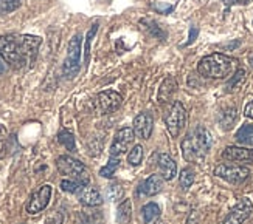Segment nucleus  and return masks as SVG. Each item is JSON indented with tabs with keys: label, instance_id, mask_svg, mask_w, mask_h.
<instances>
[{
	"label": "nucleus",
	"instance_id": "obj_14",
	"mask_svg": "<svg viewBox=\"0 0 253 224\" xmlns=\"http://www.w3.org/2000/svg\"><path fill=\"white\" fill-rule=\"evenodd\" d=\"M76 196H78L80 203L84 204V206H89V207H95V206H101L103 204V196L100 193V190L95 189V187H90L89 184L87 186H83L78 193H76Z\"/></svg>",
	"mask_w": 253,
	"mask_h": 224
},
{
	"label": "nucleus",
	"instance_id": "obj_28",
	"mask_svg": "<svg viewBox=\"0 0 253 224\" xmlns=\"http://www.w3.org/2000/svg\"><path fill=\"white\" fill-rule=\"evenodd\" d=\"M83 187L81 183L75 181V179H62L61 181V189L64 190V192H69V193H78V190Z\"/></svg>",
	"mask_w": 253,
	"mask_h": 224
},
{
	"label": "nucleus",
	"instance_id": "obj_16",
	"mask_svg": "<svg viewBox=\"0 0 253 224\" xmlns=\"http://www.w3.org/2000/svg\"><path fill=\"white\" fill-rule=\"evenodd\" d=\"M163 176L162 175H151L148 179H145L140 184V195L145 196H154L162 192L163 189Z\"/></svg>",
	"mask_w": 253,
	"mask_h": 224
},
{
	"label": "nucleus",
	"instance_id": "obj_33",
	"mask_svg": "<svg viewBox=\"0 0 253 224\" xmlns=\"http://www.w3.org/2000/svg\"><path fill=\"white\" fill-rule=\"evenodd\" d=\"M64 221V217L59 212H51V214L43 220V224H62Z\"/></svg>",
	"mask_w": 253,
	"mask_h": 224
},
{
	"label": "nucleus",
	"instance_id": "obj_39",
	"mask_svg": "<svg viewBox=\"0 0 253 224\" xmlns=\"http://www.w3.org/2000/svg\"><path fill=\"white\" fill-rule=\"evenodd\" d=\"M249 62H250V65H252V68H253V56H252V58H250V61H249Z\"/></svg>",
	"mask_w": 253,
	"mask_h": 224
},
{
	"label": "nucleus",
	"instance_id": "obj_4",
	"mask_svg": "<svg viewBox=\"0 0 253 224\" xmlns=\"http://www.w3.org/2000/svg\"><path fill=\"white\" fill-rule=\"evenodd\" d=\"M56 167L62 175L69 176L70 179H75V181L81 183L83 186H87L90 181V175L89 170L85 169V165L81 161L72 158V156H59L56 161Z\"/></svg>",
	"mask_w": 253,
	"mask_h": 224
},
{
	"label": "nucleus",
	"instance_id": "obj_36",
	"mask_svg": "<svg viewBox=\"0 0 253 224\" xmlns=\"http://www.w3.org/2000/svg\"><path fill=\"white\" fill-rule=\"evenodd\" d=\"M244 115L250 119H253V99L250 100V102L244 107Z\"/></svg>",
	"mask_w": 253,
	"mask_h": 224
},
{
	"label": "nucleus",
	"instance_id": "obj_8",
	"mask_svg": "<svg viewBox=\"0 0 253 224\" xmlns=\"http://www.w3.org/2000/svg\"><path fill=\"white\" fill-rule=\"evenodd\" d=\"M135 139V133L132 127H123L120 128L115 134V138L111 144V156H120L126 152L130 150L132 144H134Z\"/></svg>",
	"mask_w": 253,
	"mask_h": 224
},
{
	"label": "nucleus",
	"instance_id": "obj_37",
	"mask_svg": "<svg viewBox=\"0 0 253 224\" xmlns=\"http://www.w3.org/2000/svg\"><path fill=\"white\" fill-rule=\"evenodd\" d=\"M196 36H197V30H196V28H191V32H190V40L186 42V45H190V43L196 39Z\"/></svg>",
	"mask_w": 253,
	"mask_h": 224
},
{
	"label": "nucleus",
	"instance_id": "obj_9",
	"mask_svg": "<svg viewBox=\"0 0 253 224\" xmlns=\"http://www.w3.org/2000/svg\"><path fill=\"white\" fill-rule=\"evenodd\" d=\"M51 198V186L45 184L41 186L35 193L30 196V201L27 204V212L30 215H36L39 212H42L50 203Z\"/></svg>",
	"mask_w": 253,
	"mask_h": 224
},
{
	"label": "nucleus",
	"instance_id": "obj_25",
	"mask_svg": "<svg viewBox=\"0 0 253 224\" xmlns=\"http://www.w3.org/2000/svg\"><path fill=\"white\" fill-rule=\"evenodd\" d=\"M194 172L191 170V169H183L182 170V173H180V176H179V181H180V187L183 189V190H188L191 186H193V183H194Z\"/></svg>",
	"mask_w": 253,
	"mask_h": 224
},
{
	"label": "nucleus",
	"instance_id": "obj_13",
	"mask_svg": "<svg viewBox=\"0 0 253 224\" xmlns=\"http://www.w3.org/2000/svg\"><path fill=\"white\" fill-rule=\"evenodd\" d=\"M222 158L232 162L241 164H253V149L238 147V145H230L222 152Z\"/></svg>",
	"mask_w": 253,
	"mask_h": 224
},
{
	"label": "nucleus",
	"instance_id": "obj_20",
	"mask_svg": "<svg viewBox=\"0 0 253 224\" xmlns=\"http://www.w3.org/2000/svg\"><path fill=\"white\" fill-rule=\"evenodd\" d=\"M141 217L145 224H152L156 223L160 217V207L156 203H148L141 209Z\"/></svg>",
	"mask_w": 253,
	"mask_h": 224
},
{
	"label": "nucleus",
	"instance_id": "obj_7",
	"mask_svg": "<svg viewBox=\"0 0 253 224\" xmlns=\"http://www.w3.org/2000/svg\"><path fill=\"white\" fill-rule=\"evenodd\" d=\"M214 175L222 178L224 181L230 184H241L250 176V170L244 165H230V164H219L214 169Z\"/></svg>",
	"mask_w": 253,
	"mask_h": 224
},
{
	"label": "nucleus",
	"instance_id": "obj_23",
	"mask_svg": "<svg viewBox=\"0 0 253 224\" xmlns=\"http://www.w3.org/2000/svg\"><path fill=\"white\" fill-rule=\"evenodd\" d=\"M143 156H145V152H143L141 145L140 144L134 145V147H132L129 150V153H127V162H129V165H132V167L140 165L143 162Z\"/></svg>",
	"mask_w": 253,
	"mask_h": 224
},
{
	"label": "nucleus",
	"instance_id": "obj_19",
	"mask_svg": "<svg viewBox=\"0 0 253 224\" xmlns=\"http://www.w3.org/2000/svg\"><path fill=\"white\" fill-rule=\"evenodd\" d=\"M247 79V71L244 68H239L233 76H232V79H230L225 85V92L227 93H233V92H238V90L244 85Z\"/></svg>",
	"mask_w": 253,
	"mask_h": 224
},
{
	"label": "nucleus",
	"instance_id": "obj_40",
	"mask_svg": "<svg viewBox=\"0 0 253 224\" xmlns=\"http://www.w3.org/2000/svg\"><path fill=\"white\" fill-rule=\"evenodd\" d=\"M157 224H165V223H157Z\"/></svg>",
	"mask_w": 253,
	"mask_h": 224
},
{
	"label": "nucleus",
	"instance_id": "obj_11",
	"mask_svg": "<svg viewBox=\"0 0 253 224\" xmlns=\"http://www.w3.org/2000/svg\"><path fill=\"white\" fill-rule=\"evenodd\" d=\"M252 212H253L252 201L249 198H243L238 201L232 210H230V214L227 215L222 224H243L252 215Z\"/></svg>",
	"mask_w": 253,
	"mask_h": 224
},
{
	"label": "nucleus",
	"instance_id": "obj_12",
	"mask_svg": "<svg viewBox=\"0 0 253 224\" xmlns=\"http://www.w3.org/2000/svg\"><path fill=\"white\" fill-rule=\"evenodd\" d=\"M132 128H134V133L137 138L149 139L152 134V130H154V119H152L151 113L143 111V113L137 115L134 119V124H132Z\"/></svg>",
	"mask_w": 253,
	"mask_h": 224
},
{
	"label": "nucleus",
	"instance_id": "obj_6",
	"mask_svg": "<svg viewBox=\"0 0 253 224\" xmlns=\"http://www.w3.org/2000/svg\"><path fill=\"white\" fill-rule=\"evenodd\" d=\"M186 110L180 102H174L168 115L165 116V126L172 138H177L186 126Z\"/></svg>",
	"mask_w": 253,
	"mask_h": 224
},
{
	"label": "nucleus",
	"instance_id": "obj_38",
	"mask_svg": "<svg viewBox=\"0 0 253 224\" xmlns=\"http://www.w3.org/2000/svg\"><path fill=\"white\" fill-rule=\"evenodd\" d=\"M0 58H2V56H0ZM2 73H5V64H3V61L0 59V74Z\"/></svg>",
	"mask_w": 253,
	"mask_h": 224
},
{
	"label": "nucleus",
	"instance_id": "obj_29",
	"mask_svg": "<svg viewBox=\"0 0 253 224\" xmlns=\"http://www.w3.org/2000/svg\"><path fill=\"white\" fill-rule=\"evenodd\" d=\"M22 3V0H0V13H11L16 11Z\"/></svg>",
	"mask_w": 253,
	"mask_h": 224
},
{
	"label": "nucleus",
	"instance_id": "obj_1",
	"mask_svg": "<svg viewBox=\"0 0 253 224\" xmlns=\"http://www.w3.org/2000/svg\"><path fill=\"white\" fill-rule=\"evenodd\" d=\"M41 43L42 39L38 36H2L0 37V56L6 64L16 68H22L28 64H33Z\"/></svg>",
	"mask_w": 253,
	"mask_h": 224
},
{
	"label": "nucleus",
	"instance_id": "obj_3",
	"mask_svg": "<svg viewBox=\"0 0 253 224\" xmlns=\"http://www.w3.org/2000/svg\"><path fill=\"white\" fill-rule=\"evenodd\" d=\"M236 64L238 61L230 56L214 53L201 59L197 65V71L205 77H211V79H225L236 70Z\"/></svg>",
	"mask_w": 253,
	"mask_h": 224
},
{
	"label": "nucleus",
	"instance_id": "obj_21",
	"mask_svg": "<svg viewBox=\"0 0 253 224\" xmlns=\"http://www.w3.org/2000/svg\"><path fill=\"white\" fill-rule=\"evenodd\" d=\"M235 138L239 144H244V145L253 144V124H244L236 131Z\"/></svg>",
	"mask_w": 253,
	"mask_h": 224
},
{
	"label": "nucleus",
	"instance_id": "obj_2",
	"mask_svg": "<svg viewBox=\"0 0 253 224\" xmlns=\"http://www.w3.org/2000/svg\"><path fill=\"white\" fill-rule=\"evenodd\" d=\"M213 145L211 134L205 127L197 126L182 141V153L188 162H202Z\"/></svg>",
	"mask_w": 253,
	"mask_h": 224
},
{
	"label": "nucleus",
	"instance_id": "obj_34",
	"mask_svg": "<svg viewBox=\"0 0 253 224\" xmlns=\"http://www.w3.org/2000/svg\"><path fill=\"white\" fill-rule=\"evenodd\" d=\"M152 8L154 9H157L159 13H162V14H167V13H171L172 11V6H169V5H162V3H157V5H152Z\"/></svg>",
	"mask_w": 253,
	"mask_h": 224
},
{
	"label": "nucleus",
	"instance_id": "obj_32",
	"mask_svg": "<svg viewBox=\"0 0 253 224\" xmlns=\"http://www.w3.org/2000/svg\"><path fill=\"white\" fill-rule=\"evenodd\" d=\"M141 24H145V25H149V27H146L149 31H151V34L154 36V37H159V39H165L167 37V34L159 28V25H156L154 22H149V20H141Z\"/></svg>",
	"mask_w": 253,
	"mask_h": 224
},
{
	"label": "nucleus",
	"instance_id": "obj_26",
	"mask_svg": "<svg viewBox=\"0 0 253 224\" xmlns=\"http://www.w3.org/2000/svg\"><path fill=\"white\" fill-rule=\"evenodd\" d=\"M58 141L64 145L65 149H67L69 152H75V138H73V134L70 131H61L58 134Z\"/></svg>",
	"mask_w": 253,
	"mask_h": 224
},
{
	"label": "nucleus",
	"instance_id": "obj_10",
	"mask_svg": "<svg viewBox=\"0 0 253 224\" xmlns=\"http://www.w3.org/2000/svg\"><path fill=\"white\" fill-rule=\"evenodd\" d=\"M123 102V97L120 93L114 92V90H107V92H101L96 96V107L100 110L101 115L114 113L120 108Z\"/></svg>",
	"mask_w": 253,
	"mask_h": 224
},
{
	"label": "nucleus",
	"instance_id": "obj_30",
	"mask_svg": "<svg viewBox=\"0 0 253 224\" xmlns=\"http://www.w3.org/2000/svg\"><path fill=\"white\" fill-rule=\"evenodd\" d=\"M123 195H125L123 187L120 184H111V186H109V198H111L112 201H115V203H118V201L123 198Z\"/></svg>",
	"mask_w": 253,
	"mask_h": 224
},
{
	"label": "nucleus",
	"instance_id": "obj_5",
	"mask_svg": "<svg viewBox=\"0 0 253 224\" xmlns=\"http://www.w3.org/2000/svg\"><path fill=\"white\" fill-rule=\"evenodd\" d=\"M81 68V36L75 34L67 48V58L64 61V76L67 79H73V77L80 73Z\"/></svg>",
	"mask_w": 253,
	"mask_h": 224
},
{
	"label": "nucleus",
	"instance_id": "obj_24",
	"mask_svg": "<svg viewBox=\"0 0 253 224\" xmlns=\"http://www.w3.org/2000/svg\"><path fill=\"white\" fill-rule=\"evenodd\" d=\"M120 156H111V160H109V162L103 167V169L100 170V175L103 178H112L117 172V169L120 167Z\"/></svg>",
	"mask_w": 253,
	"mask_h": 224
},
{
	"label": "nucleus",
	"instance_id": "obj_27",
	"mask_svg": "<svg viewBox=\"0 0 253 224\" xmlns=\"http://www.w3.org/2000/svg\"><path fill=\"white\" fill-rule=\"evenodd\" d=\"M96 31H98V25L95 24L90 28V31L87 32V37H85V50H84V62L85 64H89V59H90V43H92V39L96 34Z\"/></svg>",
	"mask_w": 253,
	"mask_h": 224
},
{
	"label": "nucleus",
	"instance_id": "obj_22",
	"mask_svg": "<svg viewBox=\"0 0 253 224\" xmlns=\"http://www.w3.org/2000/svg\"><path fill=\"white\" fill-rule=\"evenodd\" d=\"M130 215H132V203L129 199H125L123 203H120V206H118L117 220H118V223L125 224L130 220Z\"/></svg>",
	"mask_w": 253,
	"mask_h": 224
},
{
	"label": "nucleus",
	"instance_id": "obj_17",
	"mask_svg": "<svg viewBox=\"0 0 253 224\" xmlns=\"http://www.w3.org/2000/svg\"><path fill=\"white\" fill-rule=\"evenodd\" d=\"M236 119H238L236 107L228 105L224 110H221V113H219V126H221L224 130H230L236 122Z\"/></svg>",
	"mask_w": 253,
	"mask_h": 224
},
{
	"label": "nucleus",
	"instance_id": "obj_31",
	"mask_svg": "<svg viewBox=\"0 0 253 224\" xmlns=\"http://www.w3.org/2000/svg\"><path fill=\"white\" fill-rule=\"evenodd\" d=\"M6 141H8V130L5 126L0 124V160L5 158L6 155Z\"/></svg>",
	"mask_w": 253,
	"mask_h": 224
},
{
	"label": "nucleus",
	"instance_id": "obj_15",
	"mask_svg": "<svg viewBox=\"0 0 253 224\" xmlns=\"http://www.w3.org/2000/svg\"><path fill=\"white\" fill-rule=\"evenodd\" d=\"M157 162H159L160 175L163 176L165 181H171V179L175 178V175H177V164L174 162V160L169 155H165V153L159 155Z\"/></svg>",
	"mask_w": 253,
	"mask_h": 224
},
{
	"label": "nucleus",
	"instance_id": "obj_35",
	"mask_svg": "<svg viewBox=\"0 0 253 224\" xmlns=\"http://www.w3.org/2000/svg\"><path fill=\"white\" fill-rule=\"evenodd\" d=\"M250 2H253V0H224V3L227 6H230V5H247Z\"/></svg>",
	"mask_w": 253,
	"mask_h": 224
},
{
	"label": "nucleus",
	"instance_id": "obj_18",
	"mask_svg": "<svg viewBox=\"0 0 253 224\" xmlns=\"http://www.w3.org/2000/svg\"><path fill=\"white\" fill-rule=\"evenodd\" d=\"M175 88H177V84H175V79L174 77H167L160 88H159V95H157V99H159V102H168V100L172 97V95L175 93Z\"/></svg>",
	"mask_w": 253,
	"mask_h": 224
}]
</instances>
